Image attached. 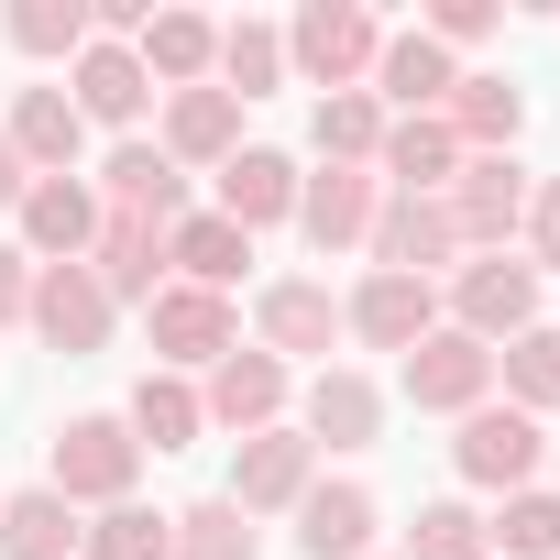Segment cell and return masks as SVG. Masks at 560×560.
<instances>
[{
    "label": "cell",
    "instance_id": "17",
    "mask_svg": "<svg viewBox=\"0 0 560 560\" xmlns=\"http://www.w3.org/2000/svg\"><path fill=\"white\" fill-rule=\"evenodd\" d=\"M12 220H23V253H34V264H89V242H100V187H89V176H34Z\"/></svg>",
    "mask_w": 560,
    "mask_h": 560
},
{
    "label": "cell",
    "instance_id": "21",
    "mask_svg": "<svg viewBox=\"0 0 560 560\" xmlns=\"http://www.w3.org/2000/svg\"><path fill=\"white\" fill-rule=\"evenodd\" d=\"M451 78H462V67L407 23V34H385V45H374V78H363V89H374V110H385V121H418V110H440V100H451Z\"/></svg>",
    "mask_w": 560,
    "mask_h": 560
},
{
    "label": "cell",
    "instance_id": "16",
    "mask_svg": "<svg viewBox=\"0 0 560 560\" xmlns=\"http://www.w3.org/2000/svg\"><path fill=\"white\" fill-rule=\"evenodd\" d=\"M374 209H385L374 165H319V176H298V231H308V253H363Z\"/></svg>",
    "mask_w": 560,
    "mask_h": 560
},
{
    "label": "cell",
    "instance_id": "40",
    "mask_svg": "<svg viewBox=\"0 0 560 560\" xmlns=\"http://www.w3.org/2000/svg\"><path fill=\"white\" fill-rule=\"evenodd\" d=\"M23 187H34V176H23V154H12V132H0V209H23Z\"/></svg>",
    "mask_w": 560,
    "mask_h": 560
},
{
    "label": "cell",
    "instance_id": "25",
    "mask_svg": "<svg viewBox=\"0 0 560 560\" xmlns=\"http://www.w3.org/2000/svg\"><path fill=\"white\" fill-rule=\"evenodd\" d=\"M154 143H165L176 165H209V176H220V165L242 154V100H231V89H165V132H154Z\"/></svg>",
    "mask_w": 560,
    "mask_h": 560
},
{
    "label": "cell",
    "instance_id": "13",
    "mask_svg": "<svg viewBox=\"0 0 560 560\" xmlns=\"http://www.w3.org/2000/svg\"><path fill=\"white\" fill-rule=\"evenodd\" d=\"M67 100H78V121H89V132H121V143H132V121L154 110V78H143V56H132V45H100V34H89V45H78V67H67Z\"/></svg>",
    "mask_w": 560,
    "mask_h": 560
},
{
    "label": "cell",
    "instance_id": "26",
    "mask_svg": "<svg viewBox=\"0 0 560 560\" xmlns=\"http://www.w3.org/2000/svg\"><path fill=\"white\" fill-rule=\"evenodd\" d=\"M374 527H385V505L363 483H308L298 494V549L308 560H374Z\"/></svg>",
    "mask_w": 560,
    "mask_h": 560
},
{
    "label": "cell",
    "instance_id": "12",
    "mask_svg": "<svg viewBox=\"0 0 560 560\" xmlns=\"http://www.w3.org/2000/svg\"><path fill=\"white\" fill-rule=\"evenodd\" d=\"M363 253H374V275H418V287H440V275L462 264V242H451V209H440V198H385V209H374V231H363Z\"/></svg>",
    "mask_w": 560,
    "mask_h": 560
},
{
    "label": "cell",
    "instance_id": "8",
    "mask_svg": "<svg viewBox=\"0 0 560 560\" xmlns=\"http://www.w3.org/2000/svg\"><path fill=\"white\" fill-rule=\"evenodd\" d=\"M143 330H154V374H209L220 352H242V319H231V298H209V287H165V298L143 308Z\"/></svg>",
    "mask_w": 560,
    "mask_h": 560
},
{
    "label": "cell",
    "instance_id": "30",
    "mask_svg": "<svg viewBox=\"0 0 560 560\" xmlns=\"http://www.w3.org/2000/svg\"><path fill=\"white\" fill-rule=\"evenodd\" d=\"M494 385H505V407L516 418H560V330L538 319V330H516L505 352H494Z\"/></svg>",
    "mask_w": 560,
    "mask_h": 560
},
{
    "label": "cell",
    "instance_id": "20",
    "mask_svg": "<svg viewBox=\"0 0 560 560\" xmlns=\"http://www.w3.org/2000/svg\"><path fill=\"white\" fill-rule=\"evenodd\" d=\"M89 275H100V298H110V308H154V298H165V231L132 220V209H100Z\"/></svg>",
    "mask_w": 560,
    "mask_h": 560
},
{
    "label": "cell",
    "instance_id": "38",
    "mask_svg": "<svg viewBox=\"0 0 560 560\" xmlns=\"http://www.w3.org/2000/svg\"><path fill=\"white\" fill-rule=\"evenodd\" d=\"M516 253H527L538 275H560V176L527 187V231H516Z\"/></svg>",
    "mask_w": 560,
    "mask_h": 560
},
{
    "label": "cell",
    "instance_id": "34",
    "mask_svg": "<svg viewBox=\"0 0 560 560\" xmlns=\"http://www.w3.org/2000/svg\"><path fill=\"white\" fill-rule=\"evenodd\" d=\"M483 549H494V560H560V494H538V483L505 494V505L483 516Z\"/></svg>",
    "mask_w": 560,
    "mask_h": 560
},
{
    "label": "cell",
    "instance_id": "39",
    "mask_svg": "<svg viewBox=\"0 0 560 560\" xmlns=\"http://www.w3.org/2000/svg\"><path fill=\"white\" fill-rule=\"evenodd\" d=\"M23 308H34V253H23V242H0V330H12Z\"/></svg>",
    "mask_w": 560,
    "mask_h": 560
},
{
    "label": "cell",
    "instance_id": "1",
    "mask_svg": "<svg viewBox=\"0 0 560 560\" xmlns=\"http://www.w3.org/2000/svg\"><path fill=\"white\" fill-rule=\"evenodd\" d=\"M440 287H451V330L483 341V352H505L516 330H538V264L527 253H462Z\"/></svg>",
    "mask_w": 560,
    "mask_h": 560
},
{
    "label": "cell",
    "instance_id": "28",
    "mask_svg": "<svg viewBox=\"0 0 560 560\" xmlns=\"http://www.w3.org/2000/svg\"><path fill=\"white\" fill-rule=\"evenodd\" d=\"M78 505L56 483H23V494H0V560H78Z\"/></svg>",
    "mask_w": 560,
    "mask_h": 560
},
{
    "label": "cell",
    "instance_id": "19",
    "mask_svg": "<svg viewBox=\"0 0 560 560\" xmlns=\"http://www.w3.org/2000/svg\"><path fill=\"white\" fill-rule=\"evenodd\" d=\"M209 209H220L231 231H275V220H298V154L242 143V154L209 176Z\"/></svg>",
    "mask_w": 560,
    "mask_h": 560
},
{
    "label": "cell",
    "instance_id": "37",
    "mask_svg": "<svg viewBox=\"0 0 560 560\" xmlns=\"http://www.w3.org/2000/svg\"><path fill=\"white\" fill-rule=\"evenodd\" d=\"M396 560H494V549H483V516L462 494H440V505H418V527H407Z\"/></svg>",
    "mask_w": 560,
    "mask_h": 560
},
{
    "label": "cell",
    "instance_id": "7",
    "mask_svg": "<svg viewBox=\"0 0 560 560\" xmlns=\"http://www.w3.org/2000/svg\"><path fill=\"white\" fill-rule=\"evenodd\" d=\"M429 330H440V287H418V275H374V264H363V287L341 298V341H363V352H396V363H407Z\"/></svg>",
    "mask_w": 560,
    "mask_h": 560
},
{
    "label": "cell",
    "instance_id": "6",
    "mask_svg": "<svg viewBox=\"0 0 560 560\" xmlns=\"http://www.w3.org/2000/svg\"><path fill=\"white\" fill-rule=\"evenodd\" d=\"M330 341H341V298L319 287V275H275V287L253 298V352H275V363H330Z\"/></svg>",
    "mask_w": 560,
    "mask_h": 560
},
{
    "label": "cell",
    "instance_id": "2",
    "mask_svg": "<svg viewBox=\"0 0 560 560\" xmlns=\"http://www.w3.org/2000/svg\"><path fill=\"white\" fill-rule=\"evenodd\" d=\"M45 483L67 494V505H132V483H143V440L121 429V418H67L56 429V451H45Z\"/></svg>",
    "mask_w": 560,
    "mask_h": 560
},
{
    "label": "cell",
    "instance_id": "14",
    "mask_svg": "<svg viewBox=\"0 0 560 560\" xmlns=\"http://www.w3.org/2000/svg\"><path fill=\"white\" fill-rule=\"evenodd\" d=\"M89 187H100V209H132V220H154V231H176V220H187V165H176L165 143H143V132H132V143H110Z\"/></svg>",
    "mask_w": 560,
    "mask_h": 560
},
{
    "label": "cell",
    "instance_id": "23",
    "mask_svg": "<svg viewBox=\"0 0 560 560\" xmlns=\"http://www.w3.org/2000/svg\"><path fill=\"white\" fill-rule=\"evenodd\" d=\"M242 264H253V231H231L220 209H187V220L165 231V287H209V298H231Z\"/></svg>",
    "mask_w": 560,
    "mask_h": 560
},
{
    "label": "cell",
    "instance_id": "35",
    "mask_svg": "<svg viewBox=\"0 0 560 560\" xmlns=\"http://www.w3.org/2000/svg\"><path fill=\"white\" fill-rule=\"evenodd\" d=\"M0 34H12L23 56H45V67H78V45H89V0H12V12H0Z\"/></svg>",
    "mask_w": 560,
    "mask_h": 560
},
{
    "label": "cell",
    "instance_id": "11",
    "mask_svg": "<svg viewBox=\"0 0 560 560\" xmlns=\"http://www.w3.org/2000/svg\"><path fill=\"white\" fill-rule=\"evenodd\" d=\"M287 396H298V374L275 363V352H220V363H209V385H198L209 429H231V440H264V429H287Z\"/></svg>",
    "mask_w": 560,
    "mask_h": 560
},
{
    "label": "cell",
    "instance_id": "32",
    "mask_svg": "<svg viewBox=\"0 0 560 560\" xmlns=\"http://www.w3.org/2000/svg\"><path fill=\"white\" fill-rule=\"evenodd\" d=\"M308 143H319V165H374V143H385L374 89H330V100L308 110Z\"/></svg>",
    "mask_w": 560,
    "mask_h": 560
},
{
    "label": "cell",
    "instance_id": "3",
    "mask_svg": "<svg viewBox=\"0 0 560 560\" xmlns=\"http://www.w3.org/2000/svg\"><path fill=\"white\" fill-rule=\"evenodd\" d=\"M527 165L516 154H462V176L440 187V209H451V242L462 253H516V231H527Z\"/></svg>",
    "mask_w": 560,
    "mask_h": 560
},
{
    "label": "cell",
    "instance_id": "15",
    "mask_svg": "<svg viewBox=\"0 0 560 560\" xmlns=\"http://www.w3.org/2000/svg\"><path fill=\"white\" fill-rule=\"evenodd\" d=\"M319 483V451L298 429H264V440H231V505L242 516H298V494Z\"/></svg>",
    "mask_w": 560,
    "mask_h": 560
},
{
    "label": "cell",
    "instance_id": "31",
    "mask_svg": "<svg viewBox=\"0 0 560 560\" xmlns=\"http://www.w3.org/2000/svg\"><path fill=\"white\" fill-rule=\"evenodd\" d=\"M209 89H231V100L287 89V34H275V23H220V67H209Z\"/></svg>",
    "mask_w": 560,
    "mask_h": 560
},
{
    "label": "cell",
    "instance_id": "5",
    "mask_svg": "<svg viewBox=\"0 0 560 560\" xmlns=\"http://www.w3.org/2000/svg\"><path fill=\"white\" fill-rule=\"evenodd\" d=\"M538 451H549V429L516 418L505 396H483V407L462 418V440H451V472H462L472 494H527V483H538Z\"/></svg>",
    "mask_w": 560,
    "mask_h": 560
},
{
    "label": "cell",
    "instance_id": "9",
    "mask_svg": "<svg viewBox=\"0 0 560 560\" xmlns=\"http://www.w3.org/2000/svg\"><path fill=\"white\" fill-rule=\"evenodd\" d=\"M396 385H407V407H429V418H472V407L494 396V352H483V341H462V330L440 319V330L396 363Z\"/></svg>",
    "mask_w": 560,
    "mask_h": 560
},
{
    "label": "cell",
    "instance_id": "36",
    "mask_svg": "<svg viewBox=\"0 0 560 560\" xmlns=\"http://www.w3.org/2000/svg\"><path fill=\"white\" fill-rule=\"evenodd\" d=\"M165 560H264V538H253V516H242L231 494H209V505L176 516V549H165Z\"/></svg>",
    "mask_w": 560,
    "mask_h": 560
},
{
    "label": "cell",
    "instance_id": "4",
    "mask_svg": "<svg viewBox=\"0 0 560 560\" xmlns=\"http://www.w3.org/2000/svg\"><path fill=\"white\" fill-rule=\"evenodd\" d=\"M374 45H385V23L363 12V0H308V12L287 23V67L330 100V89H363L374 78Z\"/></svg>",
    "mask_w": 560,
    "mask_h": 560
},
{
    "label": "cell",
    "instance_id": "24",
    "mask_svg": "<svg viewBox=\"0 0 560 560\" xmlns=\"http://www.w3.org/2000/svg\"><path fill=\"white\" fill-rule=\"evenodd\" d=\"M0 132H12L23 176H78V154H89V121H78V100H67V89H23Z\"/></svg>",
    "mask_w": 560,
    "mask_h": 560
},
{
    "label": "cell",
    "instance_id": "10",
    "mask_svg": "<svg viewBox=\"0 0 560 560\" xmlns=\"http://www.w3.org/2000/svg\"><path fill=\"white\" fill-rule=\"evenodd\" d=\"M23 319H34V341H45V352L89 363V352L110 341V319H121V308L100 298V275H89V264H34V308H23Z\"/></svg>",
    "mask_w": 560,
    "mask_h": 560
},
{
    "label": "cell",
    "instance_id": "22",
    "mask_svg": "<svg viewBox=\"0 0 560 560\" xmlns=\"http://www.w3.org/2000/svg\"><path fill=\"white\" fill-rule=\"evenodd\" d=\"M440 121H451V143H462V154H516V132H527V89H516V78H494V67H472V78H451Z\"/></svg>",
    "mask_w": 560,
    "mask_h": 560
},
{
    "label": "cell",
    "instance_id": "27",
    "mask_svg": "<svg viewBox=\"0 0 560 560\" xmlns=\"http://www.w3.org/2000/svg\"><path fill=\"white\" fill-rule=\"evenodd\" d=\"M132 56H143L154 100H165V89H209V67H220V23H209V12H154V23L132 34Z\"/></svg>",
    "mask_w": 560,
    "mask_h": 560
},
{
    "label": "cell",
    "instance_id": "33",
    "mask_svg": "<svg viewBox=\"0 0 560 560\" xmlns=\"http://www.w3.org/2000/svg\"><path fill=\"white\" fill-rule=\"evenodd\" d=\"M165 549H176V516H154L143 494L132 505H100L78 527V560H165Z\"/></svg>",
    "mask_w": 560,
    "mask_h": 560
},
{
    "label": "cell",
    "instance_id": "18",
    "mask_svg": "<svg viewBox=\"0 0 560 560\" xmlns=\"http://www.w3.org/2000/svg\"><path fill=\"white\" fill-rule=\"evenodd\" d=\"M374 429H385L374 374L319 363V374H308V396H298V440H308V451H374Z\"/></svg>",
    "mask_w": 560,
    "mask_h": 560
},
{
    "label": "cell",
    "instance_id": "29",
    "mask_svg": "<svg viewBox=\"0 0 560 560\" xmlns=\"http://www.w3.org/2000/svg\"><path fill=\"white\" fill-rule=\"evenodd\" d=\"M121 429H132L143 451H187V440L209 429V407H198V385H187V374H143V385H132V407H121Z\"/></svg>",
    "mask_w": 560,
    "mask_h": 560
}]
</instances>
